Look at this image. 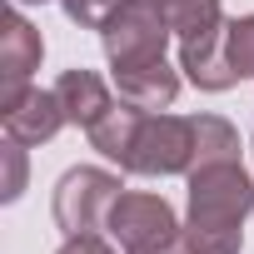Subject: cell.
Wrapping results in <instances>:
<instances>
[{
    "label": "cell",
    "instance_id": "18",
    "mask_svg": "<svg viewBox=\"0 0 254 254\" xmlns=\"http://www.w3.org/2000/svg\"><path fill=\"white\" fill-rule=\"evenodd\" d=\"M55 254H125L115 239H100V234H65V244Z\"/></svg>",
    "mask_w": 254,
    "mask_h": 254
},
{
    "label": "cell",
    "instance_id": "17",
    "mask_svg": "<svg viewBox=\"0 0 254 254\" xmlns=\"http://www.w3.org/2000/svg\"><path fill=\"white\" fill-rule=\"evenodd\" d=\"M25 190V145L5 140V190H0V199H20Z\"/></svg>",
    "mask_w": 254,
    "mask_h": 254
},
{
    "label": "cell",
    "instance_id": "10",
    "mask_svg": "<svg viewBox=\"0 0 254 254\" xmlns=\"http://www.w3.org/2000/svg\"><path fill=\"white\" fill-rule=\"evenodd\" d=\"M55 95H60V105H65V120H70V125H80V130L100 125V120L115 110L110 85H105L95 70H65V75L55 80Z\"/></svg>",
    "mask_w": 254,
    "mask_h": 254
},
{
    "label": "cell",
    "instance_id": "1",
    "mask_svg": "<svg viewBox=\"0 0 254 254\" xmlns=\"http://www.w3.org/2000/svg\"><path fill=\"white\" fill-rule=\"evenodd\" d=\"M180 214L170 209L165 194H120L110 219H105V234L125 249V254H170L180 244Z\"/></svg>",
    "mask_w": 254,
    "mask_h": 254
},
{
    "label": "cell",
    "instance_id": "14",
    "mask_svg": "<svg viewBox=\"0 0 254 254\" xmlns=\"http://www.w3.org/2000/svg\"><path fill=\"white\" fill-rule=\"evenodd\" d=\"M155 10L165 15V25H170L180 40H185V35H199V30H209V25L224 20L219 0H155Z\"/></svg>",
    "mask_w": 254,
    "mask_h": 254
},
{
    "label": "cell",
    "instance_id": "11",
    "mask_svg": "<svg viewBox=\"0 0 254 254\" xmlns=\"http://www.w3.org/2000/svg\"><path fill=\"white\" fill-rule=\"evenodd\" d=\"M140 120H145V110H135V105H115L100 125H90V145L105 155V160H115L120 170H125V160H130V150H135V135H140Z\"/></svg>",
    "mask_w": 254,
    "mask_h": 254
},
{
    "label": "cell",
    "instance_id": "20",
    "mask_svg": "<svg viewBox=\"0 0 254 254\" xmlns=\"http://www.w3.org/2000/svg\"><path fill=\"white\" fill-rule=\"evenodd\" d=\"M170 254H185V244H175V249H170Z\"/></svg>",
    "mask_w": 254,
    "mask_h": 254
},
{
    "label": "cell",
    "instance_id": "7",
    "mask_svg": "<svg viewBox=\"0 0 254 254\" xmlns=\"http://www.w3.org/2000/svg\"><path fill=\"white\" fill-rule=\"evenodd\" d=\"M0 125H5V140H15V145H45L70 120H65V105L55 90L25 85L15 100H0Z\"/></svg>",
    "mask_w": 254,
    "mask_h": 254
},
{
    "label": "cell",
    "instance_id": "12",
    "mask_svg": "<svg viewBox=\"0 0 254 254\" xmlns=\"http://www.w3.org/2000/svg\"><path fill=\"white\" fill-rule=\"evenodd\" d=\"M239 130L219 115H194V170L199 165H224V160H239Z\"/></svg>",
    "mask_w": 254,
    "mask_h": 254
},
{
    "label": "cell",
    "instance_id": "13",
    "mask_svg": "<svg viewBox=\"0 0 254 254\" xmlns=\"http://www.w3.org/2000/svg\"><path fill=\"white\" fill-rule=\"evenodd\" d=\"M185 254H239L244 249V224H209V219H185L180 229Z\"/></svg>",
    "mask_w": 254,
    "mask_h": 254
},
{
    "label": "cell",
    "instance_id": "6",
    "mask_svg": "<svg viewBox=\"0 0 254 254\" xmlns=\"http://www.w3.org/2000/svg\"><path fill=\"white\" fill-rule=\"evenodd\" d=\"M180 70L190 85L219 95V90H234L239 85V70L229 65V20L199 30V35H185L180 40Z\"/></svg>",
    "mask_w": 254,
    "mask_h": 254
},
{
    "label": "cell",
    "instance_id": "2",
    "mask_svg": "<svg viewBox=\"0 0 254 254\" xmlns=\"http://www.w3.org/2000/svg\"><path fill=\"white\" fill-rule=\"evenodd\" d=\"M125 170L130 175H190L194 170V115L145 110Z\"/></svg>",
    "mask_w": 254,
    "mask_h": 254
},
{
    "label": "cell",
    "instance_id": "5",
    "mask_svg": "<svg viewBox=\"0 0 254 254\" xmlns=\"http://www.w3.org/2000/svg\"><path fill=\"white\" fill-rule=\"evenodd\" d=\"M170 25L165 15L155 10V0H130L105 30H100V45H105V60L110 70H130V65H145V60H160L165 45H170Z\"/></svg>",
    "mask_w": 254,
    "mask_h": 254
},
{
    "label": "cell",
    "instance_id": "16",
    "mask_svg": "<svg viewBox=\"0 0 254 254\" xmlns=\"http://www.w3.org/2000/svg\"><path fill=\"white\" fill-rule=\"evenodd\" d=\"M229 65L239 70V80H254V15L229 20Z\"/></svg>",
    "mask_w": 254,
    "mask_h": 254
},
{
    "label": "cell",
    "instance_id": "4",
    "mask_svg": "<svg viewBox=\"0 0 254 254\" xmlns=\"http://www.w3.org/2000/svg\"><path fill=\"white\" fill-rule=\"evenodd\" d=\"M185 180H190V219H209V224H244L249 219V209H254V180L244 175L239 160L199 165Z\"/></svg>",
    "mask_w": 254,
    "mask_h": 254
},
{
    "label": "cell",
    "instance_id": "9",
    "mask_svg": "<svg viewBox=\"0 0 254 254\" xmlns=\"http://www.w3.org/2000/svg\"><path fill=\"white\" fill-rule=\"evenodd\" d=\"M115 90L135 110H170L180 95V70H170V60L160 55V60H145L130 70H115Z\"/></svg>",
    "mask_w": 254,
    "mask_h": 254
},
{
    "label": "cell",
    "instance_id": "8",
    "mask_svg": "<svg viewBox=\"0 0 254 254\" xmlns=\"http://www.w3.org/2000/svg\"><path fill=\"white\" fill-rule=\"evenodd\" d=\"M40 55H45L40 30L20 10H10L5 25H0V100H15L30 85V75L40 70Z\"/></svg>",
    "mask_w": 254,
    "mask_h": 254
},
{
    "label": "cell",
    "instance_id": "3",
    "mask_svg": "<svg viewBox=\"0 0 254 254\" xmlns=\"http://www.w3.org/2000/svg\"><path fill=\"white\" fill-rule=\"evenodd\" d=\"M115 199H120V175L95 170V165L65 170L55 185V224L65 234H105Z\"/></svg>",
    "mask_w": 254,
    "mask_h": 254
},
{
    "label": "cell",
    "instance_id": "19",
    "mask_svg": "<svg viewBox=\"0 0 254 254\" xmlns=\"http://www.w3.org/2000/svg\"><path fill=\"white\" fill-rule=\"evenodd\" d=\"M15 5H45V0H15Z\"/></svg>",
    "mask_w": 254,
    "mask_h": 254
},
{
    "label": "cell",
    "instance_id": "15",
    "mask_svg": "<svg viewBox=\"0 0 254 254\" xmlns=\"http://www.w3.org/2000/svg\"><path fill=\"white\" fill-rule=\"evenodd\" d=\"M65 5V15L80 25V30H105L125 5H130V0H60Z\"/></svg>",
    "mask_w": 254,
    "mask_h": 254
}]
</instances>
